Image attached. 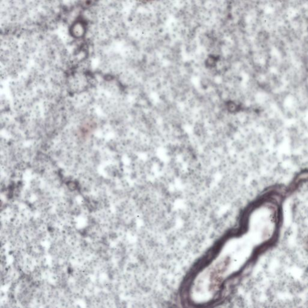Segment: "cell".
<instances>
[{"mask_svg":"<svg viewBox=\"0 0 308 308\" xmlns=\"http://www.w3.org/2000/svg\"><path fill=\"white\" fill-rule=\"evenodd\" d=\"M33 196L34 194L30 187L25 189L22 192V197L25 200L31 201Z\"/></svg>","mask_w":308,"mask_h":308,"instance_id":"cell-1","label":"cell"},{"mask_svg":"<svg viewBox=\"0 0 308 308\" xmlns=\"http://www.w3.org/2000/svg\"><path fill=\"white\" fill-rule=\"evenodd\" d=\"M275 134L273 136V140H274V143L276 145V146H278L279 145H280L282 142H283V140H284V137L282 136V134L281 133H280L279 132H275Z\"/></svg>","mask_w":308,"mask_h":308,"instance_id":"cell-2","label":"cell"},{"mask_svg":"<svg viewBox=\"0 0 308 308\" xmlns=\"http://www.w3.org/2000/svg\"><path fill=\"white\" fill-rule=\"evenodd\" d=\"M267 161L270 163H276L278 160V157L275 155V154H271V155H269V156H267Z\"/></svg>","mask_w":308,"mask_h":308,"instance_id":"cell-3","label":"cell"},{"mask_svg":"<svg viewBox=\"0 0 308 308\" xmlns=\"http://www.w3.org/2000/svg\"><path fill=\"white\" fill-rule=\"evenodd\" d=\"M7 297V291L6 292L3 289H1V291H0V298H1V300L3 299H4L5 297Z\"/></svg>","mask_w":308,"mask_h":308,"instance_id":"cell-4","label":"cell"}]
</instances>
